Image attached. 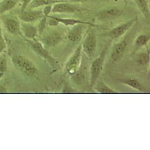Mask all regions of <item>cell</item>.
Returning <instances> with one entry per match:
<instances>
[{
    "label": "cell",
    "instance_id": "cell-1",
    "mask_svg": "<svg viewBox=\"0 0 150 150\" xmlns=\"http://www.w3.org/2000/svg\"><path fill=\"white\" fill-rule=\"evenodd\" d=\"M14 67L25 76L33 77L38 74V69L35 64L24 55L16 54L12 57Z\"/></svg>",
    "mask_w": 150,
    "mask_h": 150
},
{
    "label": "cell",
    "instance_id": "cell-2",
    "mask_svg": "<svg viewBox=\"0 0 150 150\" xmlns=\"http://www.w3.org/2000/svg\"><path fill=\"white\" fill-rule=\"evenodd\" d=\"M93 27L89 26L86 32L84 38L81 43L82 51H83L88 57L92 58L95 55L97 50V37L96 32L92 28Z\"/></svg>",
    "mask_w": 150,
    "mask_h": 150
},
{
    "label": "cell",
    "instance_id": "cell-3",
    "mask_svg": "<svg viewBox=\"0 0 150 150\" xmlns=\"http://www.w3.org/2000/svg\"><path fill=\"white\" fill-rule=\"evenodd\" d=\"M107 52V48H104L100 54L91 63L90 68V84L91 87H93L97 81L99 79L101 71L103 70L104 59H105L106 54Z\"/></svg>",
    "mask_w": 150,
    "mask_h": 150
},
{
    "label": "cell",
    "instance_id": "cell-4",
    "mask_svg": "<svg viewBox=\"0 0 150 150\" xmlns=\"http://www.w3.org/2000/svg\"><path fill=\"white\" fill-rule=\"evenodd\" d=\"M30 48L32 50L35 54H37L39 56L42 57L44 59L47 60L48 62L55 66V59L52 57L49 51L47 48L45 47L41 41L37 40L36 39L35 40H26Z\"/></svg>",
    "mask_w": 150,
    "mask_h": 150
},
{
    "label": "cell",
    "instance_id": "cell-5",
    "mask_svg": "<svg viewBox=\"0 0 150 150\" xmlns=\"http://www.w3.org/2000/svg\"><path fill=\"white\" fill-rule=\"evenodd\" d=\"M81 60H82V47L81 44H80L65 64V71L71 76L79 69L81 64Z\"/></svg>",
    "mask_w": 150,
    "mask_h": 150
},
{
    "label": "cell",
    "instance_id": "cell-6",
    "mask_svg": "<svg viewBox=\"0 0 150 150\" xmlns=\"http://www.w3.org/2000/svg\"><path fill=\"white\" fill-rule=\"evenodd\" d=\"M137 21V18L135 17L127 22L124 23L114 27L108 33H106V35L113 40H119V39L121 38L124 35L126 34V33L128 32V30L133 27V25Z\"/></svg>",
    "mask_w": 150,
    "mask_h": 150
},
{
    "label": "cell",
    "instance_id": "cell-7",
    "mask_svg": "<svg viewBox=\"0 0 150 150\" xmlns=\"http://www.w3.org/2000/svg\"><path fill=\"white\" fill-rule=\"evenodd\" d=\"M5 28L10 34L14 35H20L22 37L21 27L19 19L14 16H6L2 19Z\"/></svg>",
    "mask_w": 150,
    "mask_h": 150
},
{
    "label": "cell",
    "instance_id": "cell-8",
    "mask_svg": "<svg viewBox=\"0 0 150 150\" xmlns=\"http://www.w3.org/2000/svg\"><path fill=\"white\" fill-rule=\"evenodd\" d=\"M78 11H80V8L72 3H68L67 0L55 3L52 9L54 14H72Z\"/></svg>",
    "mask_w": 150,
    "mask_h": 150
},
{
    "label": "cell",
    "instance_id": "cell-9",
    "mask_svg": "<svg viewBox=\"0 0 150 150\" xmlns=\"http://www.w3.org/2000/svg\"><path fill=\"white\" fill-rule=\"evenodd\" d=\"M43 16V11L40 10L27 8L25 11L20 12L19 14V19L23 22L32 23L40 21Z\"/></svg>",
    "mask_w": 150,
    "mask_h": 150
},
{
    "label": "cell",
    "instance_id": "cell-10",
    "mask_svg": "<svg viewBox=\"0 0 150 150\" xmlns=\"http://www.w3.org/2000/svg\"><path fill=\"white\" fill-rule=\"evenodd\" d=\"M122 14V11L121 10L113 6V7L107 8L99 12L97 14V18L100 21H108L118 18Z\"/></svg>",
    "mask_w": 150,
    "mask_h": 150
},
{
    "label": "cell",
    "instance_id": "cell-11",
    "mask_svg": "<svg viewBox=\"0 0 150 150\" xmlns=\"http://www.w3.org/2000/svg\"><path fill=\"white\" fill-rule=\"evenodd\" d=\"M127 46H128L127 39H123L122 40L114 45L110 53L111 59L116 62L121 59L125 53Z\"/></svg>",
    "mask_w": 150,
    "mask_h": 150
},
{
    "label": "cell",
    "instance_id": "cell-12",
    "mask_svg": "<svg viewBox=\"0 0 150 150\" xmlns=\"http://www.w3.org/2000/svg\"><path fill=\"white\" fill-rule=\"evenodd\" d=\"M21 32L22 37L26 40H35L38 36V28L30 23H26L21 21L20 23Z\"/></svg>",
    "mask_w": 150,
    "mask_h": 150
},
{
    "label": "cell",
    "instance_id": "cell-13",
    "mask_svg": "<svg viewBox=\"0 0 150 150\" xmlns=\"http://www.w3.org/2000/svg\"><path fill=\"white\" fill-rule=\"evenodd\" d=\"M84 26L83 24H78L72 26L68 32L67 38L73 43H79L82 40L84 34Z\"/></svg>",
    "mask_w": 150,
    "mask_h": 150
},
{
    "label": "cell",
    "instance_id": "cell-14",
    "mask_svg": "<svg viewBox=\"0 0 150 150\" xmlns=\"http://www.w3.org/2000/svg\"><path fill=\"white\" fill-rule=\"evenodd\" d=\"M63 40V35L60 32L54 31L42 38L41 43L47 48L56 46Z\"/></svg>",
    "mask_w": 150,
    "mask_h": 150
},
{
    "label": "cell",
    "instance_id": "cell-15",
    "mask_svg": "<svg viewBox=\"0 0 150 150\" xmlns=\"http://www.w3.org/2000/svg\"><path fill=\"white\" fill-rule=\"evenodd\" d=\"M54 18L57 19V21L59 23V24H63L65 26H74L78 24H83L84 25H88L90 27H96V25L92 23L88 22V21H84L79 20V19H72V18H58L56 16H54Z\"/></svg>",
    "mask_w": 150,
    "mask_h": 150
},
{
    "label": "cell",
    "instance_id": "cell-16",
    "mask_svg": "<svg viewBox=\"0 0 150 150\" xmlns=\"http://www.w3.org/2000/svg\"><path fill=\"white\" fill-rule=\"evenodd\" d=\"M86 67L83 65H81L76 72L71 76V79L78 85L83 84L86 79Z\"/></svg>",
    "mask_w": 150,
    "mask_h": 150
},
{
    "label": "cell",
    "instance_id": "cell-17",
    "mask_svg": "<svg viewBox=\"0 0 150 150\" xmlns=\"http://www.w3.org/2000/svg\"><path fill=\"white\" fill-rule=\"evenodd\" d=\"M94 90L97 93L100 94H117L119 93L116 91L107 86L103 81L98 79L93 86Z\"/></svg>",
    "mask_w": 150,
    "mask_h": 150
},
{
    "label": "cell",
    "instance_id": "cell-18",
    "mask_svg": "<svg viewBox=\"0 0 150 150\" xmlns=\"http://www.w3.org/2000/svg\"><path fill=\"white\" fill-rule=\"evenodd\" d=\"M19 0H1L0 1V15L12 11L18 5Z\"/></svg>",
    "mask_w": 150,
    "mask_h": 150
},
{
    "label": "cell",
    "instance_id": "cell-19",
    "mask_svg": "<svg viewBox=\"0 0 150 150\" xmlns=\"http://www.w3.org/2000/svg\"><path fill=\"white\" fill-rule=\"evenodd\" d=\"M120 82L125 84V85L131 87L135 90L140 91V92H144V88L142 86V84L137 79H135V78L122 79L120 80Z\"/></svg>",
    "mask_w": 150,
    "mask_h": 150
},
{
    "label": "cell",
    "instance_id": "cell-20",
    "mask_svg": "<svg viewBox=\"0 0 150 150\" xmlns=\"http://www.w3.org/2000/svg\"><path fill=\"white\" fill-rule=\"evenodd\" d=\"M63 1L64 0H32L27 8L36 9L41 6H45L48 5H54L55 3Z\"/></svg>",
    "mask_w": 150,
    "mask_h": 150
},
{
    "label": "cell",
    "instance_id": "cell-21",
    "mask_svg": "<svg viewBox=\"0 0 150 150\" xmlns=\"http://www.w3.org/2000/svg\"><path fill=\"white\" fill-rule=\"evenodd\" d=\"M150 40L149 35L140 34L135 39L134 42V51L141 49L142 47H146L148 45Z\"/></svg>",
    "mask_w": 150,
    "mask_h": 150
},
{
    "label": "cell",
    "instance_id": "cell-22",
    "mask_svg": "<svg viewBox=\"0 0 150 150\" xmlns=\"http://www.w3.org/2000/svg\"><path fill=\"white\" fill-rule=\"evenodd\" d=\"M135 3L139 10L146 20L149 19V8L147 0H135Z\"/></svg>",
    "mask_w": 150,
    "mask_h": 150
},
{
    "label": "cell",
    "instance_id": "cell-23",
    "mask_svg": "<svg viewBox=\"0 0 150 150\" xmlns=\"http://www.w3.org/2000/svg\"><path fill=\"white\" fill-rule=\"evenodd\" d=\"M8 69V62L6 55L2 53L0 55V79L5 76Z\"/></svg>",
    "mask_w": 150,
    "mask_h": 150
},
{
    "label": "cell",
    "instance_id": "cell-24",
    "mask_svg": "<svg viewBox=\"0 0 150 150\" xmlns=\"http://www.w3.org/2000/svg\"><path fill=\"white\" fill-rule=\"evenodd\" d=\"M149 51L148 50L147 51L143 52L139 54L137 62L141 66H146L149 63Z\"/></svg>",
    "mask_w": 150,
    "mask_h": 150
},
{
    "label": "cell",
    "instance_id": "cell-25",
    "mask_svg": "<svg viewBox=\"0 0 150 150\" xmlns=\"http://www.w3.org/2000/svg\"><path fill=\"white\" fill-rule=\"evenodd\" d=\"M47 17L43 16L40 21H39V23L38 25V35H41L43 33L45 28L47 27Z\"/></svg>",
    "mask_w": 150,
    "mask_h": 150
},
{
    "label": "cell",
    "instance_id": "cell-26",
    "mask_svg": "<svg viewBox=\"0 0 150 150\" xmlns=\"http://www.w3.org/2000/svg\"><path fill=\"white\" fill-rule=\"evenodd\" d=\"M6 48V43L5 39L3 36L1 28H0V54L3 53Z\"/></svg>",
    "mask_w": 150,
    "mask_h": 150
},
{
    "label": "cell",
    "instance_id": "cell-27",
    "mask_svg": "<svg viewBox=\"0 0 150 150\" xmlns=\"http://www.w3.org/2000/svg\"><path fill=\"white\" fill-rule=\"evenodd\" d=\"M59 23L57 21L56 19L53 16H48L47 18V25L51 27H55L59 25Z\"/></svg>",
    "mask_w": 150,
    "mask_h": 150
},
{
    "label": "cell",
    "instance_id": "cell-28",
    "mask_svg": "<svg viewBox=\"0 0 150 150\" xmlns=\"http://www.w3.org/2000/svg\"><path fill=\"white\" fill-rule=\"evenodd\" d=\"M52 5H48L44 6L43 9V16H46V17H48V16H50V14L52 12Z\"/></svg>",
    "mask_w": 150,
    "mask_h": 150
},
{
    "label": "cell",
    "instance_id": "cell-29",
    "mask_svg": "<svg viewBox=\"0 0 150 150\" xmlns=\"http://www.w3.org/2000/svg\"><path fill=\"white\" fill-rule=\"evenodd\" d=\"M21 2V11H23L25 10L28 8V5L32 2V0H20Z\"/></svg>",
    "mask_w": 150,
    "mask_h": 150
},
{
    "label": "cell",
    "instance_id": "cell-30",
    "mask_svg": "<svg viewBox=\"0 0 150 150\" xmlns=\"http://www.w3.org/2000/svg\"><path fill=\"white\" fill-rule=\"evenodd\" d=\"M69 1L71 3H83V2H86L90 0H69Z\"/></svg>",
    "mask_w": 150,
    "mask_h": 150
},
{
    "label": "cell",
    "instance_id": "cell-31",
    "mask_svg": "<svg viewBox=\"0 0 150 150\" xmlns=\"http://www.w3.org/2000/svg\"><path fill=\"white\" fill-rule=\"evenodd\" d=\"M6 93V90L4 87L0 86V93Z\"/></svg>",
    "mask_w": 150,
    "mask_h": 150
},
{
    "label": "cell",
    "instance_id": "cell-32",
    "mask_svg": "<svg viewBox=\"0 0 150 150\" xmlns=\"http://www.w3.org/2000/svg\"><path fill=\"white\" fill-rule=\"evenodd\" d=\"M0 1H1V0H0Z\"/></svg>",
    "mask_w": 150,
    "mask_h": 150
}]
</instances>
